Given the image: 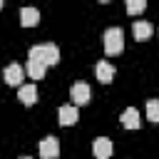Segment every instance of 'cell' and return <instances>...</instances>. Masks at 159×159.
Masks as SVG:
<instances>
[{
    "label": "cell",
    "instance_id": "6da1fadb",
    "mask_svg": "<svg viewBox=\"0 0 159 159\" xmlns=\"http://www.w3.org/2000/svg\"><path fill=\"white\" fill-rule=\"evenodd\" d=\"M27 60H37V62H42V65L52 67V65H57V62H60V50H57L52 42L35 45V47H30V52H27Z\"/></svg>",
    "mask_w": 159,
    "mask_h": 159
},
{
    "label": "cell",
    "instance_id": "7a4b0ae2",
    "mask_svg": "<svg viewBox=\"0 0 159 159\" xmlns=\"http://www.w3.org/2000/svg\"><path fill=\"white\" fill-rule=\"evenodd\" d=\"M124 50V32L119 27H109L104 32V52L107 55H119Z\"/></svg>",
    "mask_w": 159,
    "mask_h": 159
},
{
    "label": "cell",
    "instance_id": "3957f363",
    "mask_svg": "<svg viewBox=\"0 0 159 159\" xmlns=\"http://www.w3.org/2000/svg\"><path fill=\"white\" fill-rule=\"evenodd\" d=\"M2 77H5V82H7L10 87H22V80H25V67H20L17 62H12V65H7V67H5Z\"/></svg>",
    "mask_w": 159,
    "mask_h": 159
},
{
    "label": "cell",
    "instance_id": "277c9868",
    "mask_svg": "<svg viewBox=\"0 0 159 159\" xmlns=\"http://www.w3.org/2000/svg\"><path fill=\"white\" fill-rule=\"evenodd\" d=\"M89 97H92V89H89V84H84V82H77V84H72V89H70V99H72V104H87L89 102Z\"/></svg>",
    "mask_w": 159,
    "mask_h": 159
},
{
    "label": "cell",
    "instance_id": "5b68a950",
    "mask_svg": "<svg viewBox=\"0 0 159 159\" xmlns=\"http://www.w3.org/2000/svg\"><path fill=\"white\" fill-rule=\"evenodd\" d=\"M57 154H60V142L55 137L40 139V157L42 159H57Z\"/></svg>",
    "mask_w": 159,
    "mask_h": 159
},
{
    "label": "cell",
    "instance_id": "8992f818",
    "mask_svg": "<svg viewBox=\"0 0 159 159\" xmlns=\"http://www.w3.org/2000/svg\"><path fill=\"white\" fill-rule=\"evenodd\" d=\"M57 122H60L62 127H72V124L77 122V107H75V104H62V107L57 109Z\"/></svg>",
    "mask_w": 159,
    "mask_h": 159
},
{
    "label": "cell",
    "instance_id": "52a82bcc",
    "mask_svg": "<svg viewBox=\"0 0 159 159\" xmlns=\"http://www.w3.org/2000/svg\"><path fill=\"white\" fill-rule=\"evenodd\" d=\"M92 154H94L97 159H109V157H112V142H109L107 137H97V139L92 142Z\"/></svg>",
    "mask_w": 159,
    "mask_h": 159
},
{
    "label": "cell",
    "instance_id": "ba28073f",
    "mask_svg": "<svg viewBox=\"0 0 159 159\" xmlns=\"http://www.w3.org/2000/svg\"><path fill=\"white\" fill-rule=\"evenodd\" d=\"M17 99H20L25 107H32L35 99H37V87H35V84H22V87H17Z\"/></svg>",
    "mask_w": 159,
    "mask_h": 159
},
{
    "label": "cell",
    "instance_id": "9c48e42d",
    "mask_svg": "<svg viewBox=\"0 0 159 159\" xmlns=\"http://www.w3.org/2000/svg\"><path fill=\"white\" fill-rule=\"evenodd\" d=\"M122 127L124 129H139V124H142V119H139V112L134 109V107H127L124 112H122Z\"/></svg>",
    "mask_w": 159,
    "mask_h": 159
},
{
    "label": "cell",
    "instance_id": "30bf717a",
    "mask_svg": "<svg viewBox=\"0 0 159 159\" xmlns=\"http://www.w3.org/2000/svg\"><path fill=\"white\" fill-rule=\"evenodd\" d=\"M132 32H134V37L137 40H149L152 35H154V27H152V22H147V20H137L134 25H132Z\"/></svg>",
    "mask_w": 159,
    "mask_h": 159
},
{
    "label": "cell",
    "instance_id": "8fae6325",
    "mask_svg": "<svg viewBox=\"0 0 159 159\" xmlns=\"http://www.w3.org/2000/svg\"><path fill=\"white\" fill-rule=\"evenodd\" d=\"M94 72H97V80H99L102 84H109V82L114 80V67H112L109 62H104V60H99V62H97Z\"/></svg>",
    "mask_w": 159,
    "mask_h": 159
},
{
    "label": "cell",
    "instance_id": "7c38bea8",
    "mask_svg": "<svg viewBox=\"0 0 159 159\" xmlns=\"http://www.w3.org/2000/svg\"><path fill=\"white\" fill-rule=\"evenodd\" d=\"M20 22H22L25 27H35V25L40 22V10H37V7H22V10H20Z\"/></svg>",
    "mask_w": 159,
    "mask_h": 159
},
{
    "label": "cell",
    "instance_id": "4fadbf2b",
    "mask_svg": "<svg viewBox=\"0 0 159 159\" xmlns=\"http://www.w3.org/2000/svg\"><path fill=\"white\" fill-rule=\"evenodd\" d=\"M47 72V65L37 62V60H27V67H25V75H30V80H42Z\"/></svg>",
    "mask_w": 159,
    "mask_h": 159
},
{
    "label": "cell",
    "instance_id": "5bb4252c",
    "mask_svg": "<svg viewBox=\"0 0 159 159\" xmlns=\"http://www.w3.org/2000/svg\"><path fill=\"white\" fill-rule=\"evenodd\" d=\"M147 119L159 122V99H147Z\"/></svg>",
    "mask_w": 159,
    "mask_h": 159
},
{
    "label": "cell",
    "instance_id": "9a60e30c",
    "mask_svg": "<svg viewBox=\"0 0 159 159\" xmlns=\"http://www.w3.org/2000/svg\"><path fill=\"white\" fill-rule=\"evenodd\" d=\"M144 7H147L144 0H129V2H127V12H129V15H137V12H142Z\"/></svg>",
    "mask_w": 159,
    "mask_h": 159
},
{
    "label": "cell",
    "instance_id": "2e32d148",
    "mask_svg": "<svg viewBox=\"0 0 159 159\" xmlns=\"http://www.w3.org/2000/svg\"><path fill=\"white\" fill-rule=\"evenodd\" d=\"M20 159H30V157H20Z\"/></svg>",
    "mask_w": 159,
    "mask_h": 159
},
{
    "label": "cell",
    "instance_id": "e0dca14e",
    "mask_svg": "<svg viewBox=\"0 0 159 159\" xmlns=\"http://www.w3.org/2000/svg\"><path fill=\"white\" fill-rule=\"evenodd\" d=\"M0 10H2V2H0Z\"/></svg>",
    "mask_w": 159,
    "mask_h": 159
}]
</instances>
